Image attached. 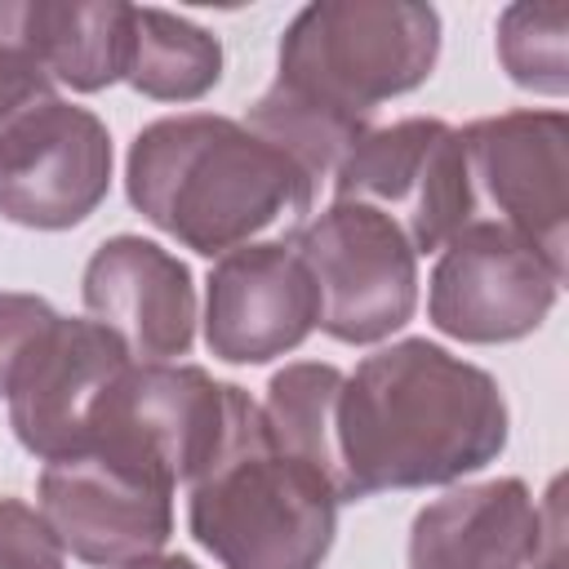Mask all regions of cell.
Masks as SVG:
<instances>
[{"mask_svg":"<svg viewBox=\"0 0 569 569\" xmlns=\"http://www.w3.org/2000/svg\"><path fill=\"white\" fill-rule=\"evenodd\" d=\"M133 365L124 342L98 320L53 316L9 378V427L18 445L49 462L76 449L89 431L98 400Z\"/></svg>","mask_w":569,"mask_h":569,"instance_id":"obj_12","label":"cell"},{"mask_svg":"<svg viewBox=\"0 0 569 569\" xmlns=\"http://www.w3.org/2000/svg\"><path fill=\"white\" fill-rule=\"evenodd\" d=\"M320 320L311 271L289 240H249L204 280V347L222 365H267L298 351Z\"/></svg>","mask_w":569,"mask_h":569,"instance_id":"obj_13","label":"cell"},{"mask_svg":"<svg viewBox=\"0 0 569 569\" xmlns=\"http://www.w3.org/2000/svg\"><path fill=\"white\" fill-rule=\"evenodd\" d=\"M436 58L440 13L422 0H316L284 27L276 80L244 124L320 182L373 129L387 98L431 80Z\"/></svg>","mask_w":569,"mask_h":569,"instance_id":"obj_1","label":"cell"},{"mask_svg":"<svg viewBox=\"0 0 569 569\" xmlns=\"http://www.w3.org/2000/svg\"><path fill=\"white\" fill-rule=\"evenodd\" d=\"M124 196L182 249L222 258L271 227L293 231L311 213L316 182L244 120L182 111L133 133Z\"/></svg>","mask_w":569,"mask_h":569,"instance_id":"obj_3","label":"cell"},{"mask_svg":"<svg viewBox=\"0 0 569 569\" xmlns=\"http://www.w3.org/2000/svg\"><path fill=\"white\" fill-rule=\"evenodd\" d=\"M22 36L58 89L98 93L124 80L133 4L124 0H22Z\"/></svg>","mask_w":569,"mask_h":569,"instance_id":"obj_16","label":"cell"},{"mask_svg":"<svg viewBox=\"0 0 569 569\" xmlns=\"http://www.w3.org/2000/svg\"><path fill=\"white\" fill-rule=\"evenodd\" d=\"M427 280V320L458 342L493 347L542 329L565 276L520 236L493 222H467L436 249Z\"/></svg>","mask_w":569,"mask_h":569,"instance_id":"obj_9","label":"cell"},{"mask_svg":"<svg viewBox=\"0 0 569 569\" xmlns=\"http://www.w3.org/2000/svg\"><path fill=\"white\" fill-rule=\"evenodd\" d=\"M249 391L218 382L200 365H142L133 360L89 418V436H120L164 462L173 485H191L222 449L231 418ZM71 453V449H67Z\"/></svg>","mask_w":569,"mask_h":569,"instance_id":"obj_11","label":"cell"},{"mask_svg":"<svg viewBox=\"0 0 569 569\" xmlns=\"http://www.w3.org/2000/svg\"><path fill=\"white\" fill-rule=\"evenodd\" d=\"M338 507L333 485L271 440L253 396L187 485V529L222 569H320L338 538Z\"/></svg>","mask_w":569,"mask_h":569,"instance_id":"obj_4","label":"cell"},{"mask_svg":"<svg viewBox=\"0 0 569 569\" xmlns=\"http://www.w3.org/2000/svg\"><path fill=\"white\" fill-rule=\"evenodd\" d=\"M173 476L160 458L120 436H89L44 462L40 516L76 560L120 569L160 556L173 533Z\"/></svg>","mask_w":569,"mask_h":569,"instance_id":"obj_5","label":"cell"},{"mask_svg":"<svg viewBox=\"0 0 569 569\" xmlns=\"http://www.w3.org/2000/svg\"><path fill=\"white\" fill-rule=\"evenodd\" d=\"M62 542L44 525L40 507L0 498V569H67Z\"/></svg>","mask_w":569,"mask_h":569,"instance_id":"obj_21","label":"cell"},{"mask_svg":"<svg viewBox=\"0 0 569 569\" xmlns=\"http://www.w3.org/2000/svg\"><path fill=\"white\" fill-rule=\"evenodd\" d=\"M107 191L111 133L89 107L53 98L0 133V218L31 231H67Z\"/></svg>","mask_w":569,"mask_h":569,"instance_id":"obj_10","label":"cell"},{"mask_svg":"<svg viewBox=\"0 0 569 569\" xmlns=\"http://www.w3.org/2000/svg\"><path fill=\"white\" fill-rule=\"evenodd\" d=\"M458 133L471 222L507 227L569 276V116L560 107H516Z\"/></svg>","mask_w":569,"mask_h":569,"instance_id":"obj_7","label":"cell"},{"mask_svg":"<svg viewBox=\"0 0 569 569\" xmlns=\"http://www.w3.org/2000/svg\"><path fill=\"white\" fill-rule=\"evenodd\" d=\"M293 253L311 271L320 320L329 338L369 347L405 329L418 311V253L409 236L378 209L333 200L289 236Z\"/></svg>","mask_w":569,"mask_h":569,"instance_id":"obj_6","label":"cell"},{"mask_svg":"<svg viewBox=\"0 0 569 569\" xmlns=\"http://www.w3.org/2000/svg\"><path fill=\"white\" fill-rule=\"evenodd\" d=\"M89 320L111 329L124 351L142 365H169L196 342V280L191 267L156 240L111 236L102 240L80 276Z\"/></svg>","mask_w":569,"mask_h":569,"instance_id":"obj_14","label":"cell"},{"mask_svg":"<svg viewBox=\"0 0 569 569\" xmlns=\"http://www.w3.org/2000/svg\"><path fill=\"white\" fill-rule=\"evenodd\" d=\"M498 62L511 84L565 98L569 93V4L565 0H520L498 13Z\"/></svg>","mask_w":569,"mask_h":569,"instance_id":"obj_19","label":"cell"},{"mask_svg":"<svg viewBox=\"0 0 569 569\" xmlns=\"http://www.w3.org/2000/svg\"><path fill=\"white\" fill-rule=\"evenodd\" d=\"M560 547H565V511H560V480H551L547 502L538 507V547L529 569H565Z\"/></svg>","mask_w":569,"mask_h":569,"instance_id":"obj_23","label":"cell"},{"mask_svg":"<svg viewBox=\"0 0 569 569\" xmlns=\"http://www.w3.org/2000/svg\"><path fill=\"white\" fill-rule=\"evenodd\" d=\"M120 569H200L191 556H147V560H133V565H120Z\"/></svg>","mask_w":569,"mask_h":569,"instance_id":"obj_24","label":"cell"},{"mask_svg":"<svg viewBox=\"0 0 569 569\" xmlns=\"http://www.w3.org/2000/svg\"><path fill=\"white\" fill-rule=\"evenodd\" d=\"M58 311L49 307V298L40 293H18V289H0V400L9 391V378L18 369V360L27 356V347L36 342V333L53 320Z\"/></svg>","mask_w":569,"mask_h":569,"instance_id":"obj_22","label":"cell"},{"mask_svg":"<svg viewBox=\"0 0 569 569\" xmlns=\"http://www.w3.org/2000/svg\"><path fill=\"white\" fill-rule=\"evenodd\" d=\"M18 4L22 0H0V133L18 116H27V111H36V107H44L53 98H62L58 84H53V76L44 71V62L31 53V44L22 36Z\"/></svg>","mask_w":569,"mask_h":569,"instance_id":"obj_20","label":"cell"},{"mask_svg":"<svg viewBox=\"0 0 569 569\" xmlns=\"http://www.w3.org/2000/svg\"><path fill=\"white\" fill-rule=\"evenodd\" d=\"M338 391H342V369L338 365H329V360H293V365L271 373L267 400H262V422H267L271 440L284 453H293L307 467H316L333 485L338 502H347V480H342L338 440H333Z\"/></svg>","mask_w":569,"mask_h":569,"instance_id":"obj_18","label":"cell"},{"mask_svg":"<svg viewBox=\"0 0 569 569\" xmlns=\"http://www.w3.org/2000/svg\"><path fill=\"white\" fill-rule=\"evenodd\" d=\"M538 502L520 476L458 485L409 525V569H529Z\"/></svg>","mask_w":569,"mask_h":569,"instance_id":"obj_15","label":"cell"},{"mask_svg":"<svg viewBox=\"0 0 569 569\" xmlns=\"http://www.w3.org/2000/svg\"><path fill=\"white\" fill-rule=\"evenodd\" d=\"M329 182L333 200L387 213L409 236L413 253H436L471 222L462 133L440 116H405L360 133Z\"/></svg>","mask_w":569,"mask_h":569,"instance_id":"obj_8","label":"cell"},{"mask_svg":"<svg viewBox=\"0 0 569 569\" xmlns=\"http://www.w3.org/2000/svg\"><path fill=\"white\" fill-rule=\"evenodd\" d=\"M222 80V40L169 9L133 4L124 84L151 102H196Z\"/></svg>","mask_w":569,"mask_h":569,"instance_id":"obj_17","label":"cell"},{"mask_svg":"<svg viewBox=\"0 0 569 569\" xmlns=\"http://www.w3.org/2000/svg\"><path fill=\"white\" fill-rule=\"evenodd\" d=\"M511 413L498 378L440 342L400 338L342 373L333 440L347 502L458 485L507 449Z\"/></svg>","mask_w":569,"mask_h":569,"instance_id":"obj_2","label":"cell"}]
</instances>
